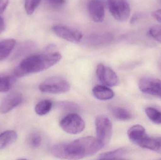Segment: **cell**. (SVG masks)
I'll return each mask as SVG.
<instances>
[{
    "label": "cell",
    "instance_id": "obj_1",
    "mask_svg": "<svg viewBox=\"0 0 161 160\" xmlns=\"http://www.w3.org/2000/svg\"><path fill=\"white\" fill-rule=\"evenodd\" d=\"M103 147L97 138L86 136L71 142L55 145L52 147L51 152L58 158L79 160L95 155Z\"/></svg>",
    "mask_w": 161,
    "mask_h": 160
},
{
    "label": "cell",
    "instance_id": "obj_2",
    "mask_svg": "<svg viewBox=\"0 0 161 160\" xmlns=\"http://www.w3.org/2000/svg\"><path fill=\"white\" fill-rule=\"evenodd\" d=\"M62 58L58 52L34 54L25 58L16 67L14 74L21 78L32 73H38L48 69L57 64Z\"/></svg>",
    "mask_w": 161,
    "mask_h": 160
},
{
    "label": "cell",
    "instance_id": "obj_3",
    "mask_svg": "<svg viewBox=\"0 0 161 160\" xmlns=\"http://www.w3.org/2000/svg\"><path fill=\"white\" fill-rule=\"evenodd\" d=\"M41 92L43 93L59 94L67 93L70 89V85L62 77H53L46 79L39 86Z\"/></svg>",
    "mask_w": 161,
    "mask_h": 160
},
{
    "label": "cell",
    "instance_id": "obj_4",
    "mask_svg": "<svg viewBox=\"0 0 161 160\" xmlns=\"http://www.w3.org/2000/svg\"><path fill=\"white\" fill-rule=\"evenodd\" d=\"M97 137L103 147L108 144L112 137V124L108 117L105 116H98L96 118Z\"/></svg>",
    "mask_w": 161,
    "mask_h": 160
},
{
    "label": "cell",
    "instance_id": "obj_5",
    "mask_svg": "<svg viewBox=\"0 0 161 160\" xmlns=\"http://www.w3.org/2000/svg\"><path fill=\"white\" fill-rule=\"evenodd\" d=\"M62 129L67 133L77 134L83 131L85 127L84 120L76 113H70L66 116L60 122Z\"/></svg>",
    "mask_w": 161,
    "mask_h": 160
},
{
    "label": "cell",
    "instance_id": "obj_6",
    "mask_svg": "<svg viewBox=\"0 0 161 160\" xmlns=\"http://www.w3.org/2000/svg\"><path fill=\"white\" fill-rule=\"evenodd\" d=\"M110 13L118 21L127 20L130 14V8L127 0H108Z\"/></svg>",
    "mask_w": 161,
    "mask_h": 160
},
{
    "label": "cell",
    "instance_id": "obj_7",
    "mask_svg": "<svg viewBox=\"0 0 161 160\" xmlns=\"http://www.w3.org/2000/svg\"><path fill=\"white\" fill-rule=\"evenodd\" d=\"M96 75L100 82L106 86L113 87L119 84V79L116 73L103 64H98L97 67Z\"/></svg>",
    "mask_w": 161,
    "mask_h": 160
},
{
    "label": "cell",
    "instance_id": "obj_8",
    "mask_svg": "<svg viewBox=\"0 0 161 160\" xmlns=\"http://www.w3.org/2000/svg\"><path fill=\"white\" fill-rule=\"evenodd\" d=\"M52 30L58 36L72 43H79L83 37L80 31L67 26L54 25L52 27Z\"/></svg>",
    "mask_w": 161,
    "mask_h": 160
},
{
    "label": "cell",
    "instance_id": "obj_9",
    "mask_svg": "<svg viewBox=\"0 0 161 160\" xmlns=\"http://www.w3.org/2000/svg\"><path fill=\"white\" fill-rule=\"evenodd\" d=\"M139 88L145 94L161 97V80L152 78H142L139 83Z\"/></svg>",
    "mask_w": 161,
    "mask_h": 160
},
{
    "label": "cell",
    "instance_id": "obj_10",
    "mask_svg": "<svg viewBox=\"0 0 161 160\" xmlns=\"http://www.w3.org/2000/svg\"><path fill=\"white\" fill-rule=\"evenodd\" d=\"M23 100L21 94L13 92L8 95L0 104V113L6 114L19 105Z\"/></svg>",
    "mask_w": 161,
    "mask_h": 160
},
{
    "label": "cell",
    "instance_id": "obj_11",
    "mask_svg": "<svg viewBox=\"0 0 161 160\" xmlns=\"http://www.w3.org/2000/svg\"><path fill=\"white\" fill-rule=\"evenodd\" d=\"M87 8L90 17L95 22H102L104 20L105 8L100 0H90L88 3Z\"/></svg>",
    "mask_w": 161,
    "mask_h": 160
},
{
    "label": "cell",
    "instance_id": "obj_12",
    "mask_svg": "<svg viewBox=\"0 0 161 160\" xmlns=\"http://www.w3.org/2000/svg\"><path fill=\"white\" fill-rule=\"evenodd\" d=\"M113 36L110 34H95L88 36L85 39L87 45L101 46L110 44L113 40Z\"/></svg>",
    "mask_w": 161,
    "mask_h": 160
},
{
    "label": "cell",
    "instance_id": "obj_13",
    "mask_svg": "<svg viewBox=\"0 0 161 160\" xmlns=\"http://www.w3.org/2000/svg\"><path fill=\"white\" fill-rule=\"evenodd\" d=\"M127 135L130 141L137 145L147 136L145 129L139 125L131 127L128 131Z\"/></svg>",
    "mask_w": 161,
    "mask_h": 160
},
{
    "label": "cell",
    "instance_id": "obj_14",
    "mask_svg": "<svg viewBox=\"0 0 161 160\" xmlns=\"http://www.w3.org/2000/svg\"><path fill=\"white\" fill-rule=\"evenodd\" d=\"M92 94L95 97L100 101H107L114 97V93L108 86L97 85L92 89Z\"/></svg>",
    "mask_w": 161,
    "mask_h": 160
},
{
    "label": "cell",
    "instance_id": "obj_15",
    "mask_svg": "<svg viewBox=\"0 0 161 160\" xmlns=\"http://www.w3.org/2000/svg\"><path fill=\"white\" fill-rule=\"evenodd\" d=\"M16 43V40L13 39L0 41V61L4 60L10 55Z\"/></svg>",
    "mask_w": 161,
    "mask_h": 160
},
{
    "label": "cell",
    "instance_id": "obj_16",
    "mask_svg": "<svg viewBox=\"0 0 161 160\" xmlns=\"http://www.w3.org/2000/svg\"><path fill=\"white\" fill-rule=\"evenodd\" d=\"M18 135L14 131L8 130L0 134V150L6 148L15 142Z\"/></svg>",
    "mask_w": 161,
    "mask_h": 160
},
{
    "label": "cell",
    "instance_id": "obj_17",
    "mask_svg": "<svg viewBox=\"0 0 161 160\" xmlns=\"http://www.w3.org/2000/svg\"><path fill=\"white\" fill-rule=\"evenodd\" d=\"M126 153V150L125 148H119L113 151H109L100 154L98 159L102 160L123 159Z\"/></svg>",
    "mask_w": 161,
    "mask_h": 160
},
{
    "label": "cell",
    "instance_id": "obj_18",
    "mask_svg": "<svg viewBox=\"0 0 161 160\" xmlns=\"http://www.w3.org/2000/svg\"><path fill=\"white\" fill-rule=\"evenodd\" d=\"M53 103L49 100H44L37 103L35 107V111L39 116H44L51 111Z\"/></svg>",
    "mask_w": 161,
    "mask_h": 160
},
{
    "label": "cell",
    "instance_id": "obj_19",
    "mask_svg": "<svg viewBox=\"0 0 161 160\" xmlns=\"http://www.w3.org/2000/svg\"><path fill=\"white\" fill-rule=\"evenodd\" d=\"M112 112L114 117L120 121H127L132 117L130 113L125 108H114Z\"/></svg>",
    "mask_w": 161,
    "mask_h": 160
},
{
    "label": "cell",
    "instance_id": "obj_20",
    "mask_svg": "<svg viewBox=\"0 0 161 160\" xmlns=\"http://www.w3.org/2000/svg\"><path fill=\"white\" fill-rule=\"evenodd\" d=\"M14 82L13 77L7 75H0V92L9 91Z\"/></svg>",
    "mask_w": 161,
    "mask_h": 160
},
{
    "label": "cell",
    "instance_id": "obj_21",
    "mask_svg": "<svg viewBox=\"0 0 161 160\" xmlns=\"http://www.w3.org/2000/svg\"><path fill=\"white\" fill-rule=\"evenodd\" d=\"M145 112L147 117L153 123L161 125V112L151 107L147 108Z\"/></svg>",
    "mask_w": 161,
    "mask_h": 160
},
{
    "label": "cell",
    "instance_id": "obj_22",
    "mask_svg": "<svg viewBox=\"0 0 161 160\" xmlns=\"http://www.w3.org/2000/svg\"><path fill=\"white\" fill-rule=\"evenodd\" d=\"M41 0H25V8L27 15H31L35 12Z\"/></svg>",
    "mask_w": 161,
    "mask_h": 160
},
{
    "label": "cell",
    "instance_id": "obj_23",
    "mask_svg": "<svg viewBox=\"0 0 161 160\" xmlns=\"http://www.w3.org/2000/svg\"><path fill=\"white\" fill-rule=\"evenodd\" d=\"M149 34L156 41L161 43V25L152 26L149 31Z\"/></svg>",
    "mask_w": 161,
    "mask_h": 160
},
{
    "label": "cell",
    "instance_id": "obj_24",
    "mask_svg": "<svg viewBox=\"0 0 161 160\" xmlns=\"http://www.w3.org/2000/svg\"><path fill=\"white\" fill-rule=\"evenodd\" d=\"M42 142V138L40 135L37 133H32L29 138V143L30 145L33 147H39L41 145Z\"/></svg>",
    "mask_w": 161,
    "mask_h": 160
},
{
    "label": "cell",
    "instance_id": "obj_25",
    "mask_svg": "<svg viewBox=\"0 0 161 160\" xmlns=\"http://www.w3.org/2000/svg\"><path fill=\"white\" fill-rule=\"evenodd\" d=\"M9 3V0H0V15L3 13Z\"/></svg>",
    "mask_w": 161,
    "mask_h": 160
},
{
    "label": "cell",
    "instance_id": "obj_26",
    "mask_svg": "<svg viewBox=\"0 0 161 160\" xmlns=\"http://www.w3.org/2000/svg\"><path fill=\"white\" fill-rule=\"evenodd\" d=\"M152 16L156 20L161 23V9L154 11L152 14Z\"/></svg>",
    "mask_w": 161,
    "mask_h": 160
},
{
    "label": "cell",
    "instance_id": "obj_27",
    "mask_svg": "<svg viewBox=\"0 0 161 160\" xmlns=\"http://www.w3.org/2000/svg\"><path fill=\"white\" fill-rule=\"evenodd\" d=\"M141 15L140 14H135L134 16H133L132 18H131V20H130V23H135L138 19L140 18L141 17Z\"/></svg>",
    "mask_w": 161,
    "mask_h": 160
},
{
    "label": "cell",
    "instance_id": "obj_28",
    "mask_svg": "<svg viewBox=\"0 0 161 160\" xmlns=\"http://www.w3.org/2000/svg\"><path fill=\"white\" fill-rule=\"evenodd\" d=\"M51 3H53L57 5H60L64 3L65 0H49Z\"/></svg>",
    "mask_w": 161,
    "mask_h": 160
},
{
    "label": "cell",
    "instance_id": "obj_29",
    "mask_svg": "<svg viewBox=\"0 0 161 160\" xmlns=\"http://www.w3.org/2000/svg\"><path fill=\"white\" fill-rule=\"evenodd\" d=\"M4 27V20L3 18L0 16V34L2 33L3 31Z\"/></svg>",
    "mask_w": 161,
    "mask_h": 160
}]
</instances>
